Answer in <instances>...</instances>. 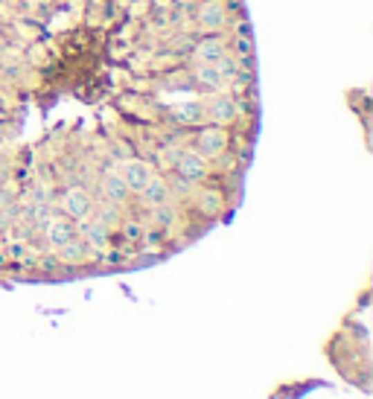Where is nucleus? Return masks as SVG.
Returning <instances> with one entry per match:
<instances>
[{
  "label": "nucleus",
  "mask_w": 373,
  "mask_h": 399,
  "mask_svg": "<svg viewBox=\"0 0 373 399\" xmlns=\"http://www.w3.org/2000/svg\"><path fill=\"white\" fill-rule=\"evenodd\" d=\"M245 0H0V286L137 272L242 202Z\"/></svg>",
  "instance_id": "obj_1"
}]
</instances>
